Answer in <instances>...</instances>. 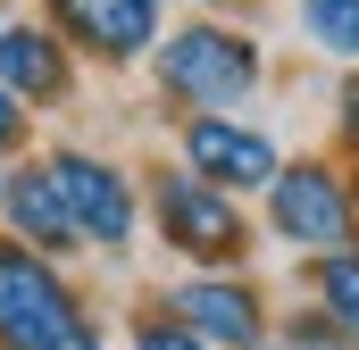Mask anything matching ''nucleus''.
Listing matches in <instances>:
<instances>
[{
  "mask_svg": "<svg viewBox=\"0 0 359 350\" xmlns=\"http://www.w3.org/2000/svg\"><path fill=\"white\" fill-rule=\"evenodd\" d=\"M0 350H100L84 300L25 242H0Z\"/></svg>",
  "mask_w": 359,
  "mask_h": 350,
  "instance_id": "1",
  "label": "nucleus"
},
{
  "mask_svg": "<svg viewBox=\"0 0 359 350\" xmlns=\"http://www.w3.org/2000/svg\"><path fill=\"white\" fill-rule=\"evenodd\" d=\"M159 84H168V100L201 108V117H226L234 100H251V84H259V42L201 17V25H184V34L159 42Z\"/></svg>",
  "mask_w": 359,
  "mask_h": 350,
  "instance_id": "2",
  "label": "nucleus"
},
{
  "mask_svg": "<svg viewBox=\"0 0 359 350\" xmlns=\"http://www.w3.org/2000/svg\"><path fill=\"white\" fill-rule=\"evenodd\" d=\"M268 234L292 242V251H351L359 234V209H351V183L326 167V159H284L268 183Z\"/></svg>",
  "mask_w": 359,
  "mask_h": 350,
  "instance_id": "3",
  "label": "nucleus"
},
{
  "mask_svg": "<svg viewBox=\"0 0 359 350\" xmlns=\"http://www.w3.org/2000/svg\"><path fill=\"white\" fill-rule=\"evenodd\" d=\"M151 209H159V234L176 242L184 259H201V267H234L243 251H251V225H243L234 192L201 183L192 167H159V183H151Z\"/></svg>",
  "mask_w": 359,
  "mask_h": 350,
  "instance_id": "4",
  "label": "nucleus"
},
{
  "mask_svg": "<svg viewBox=\"0 0 359 350\" xmlns=\"http://www.w3.org/2000/svg\"><path fill=\"white\" fill-rule=\"evenodd\" d=\"M50 175H59L84 242H100V251H126L134 242V183H126V167H109L92 150H50Z\"/></svg>",
  "mask_w": 359,
  "mask_h": 350,
  "instance_id": "5",
  "label": "nucleus"
},
{
  "mask_svg": "<svg viewBox=\"0 0 359 350\" xmlns=\"http://www.w3.org/2000/svg\"><path fill=\"white\" fill-rule=\"evenodd\" d=\"M184 167L201 175V183H217V192H268L276 183V142L259 125H234V117H192L184 125Z\"/></svg>",
  "mask_w": 359,
  "mask_h": 350,
  "instance_id": "6",
  "label": "nucleus"
},
{
  "mask_svg": "<svg viewBox=\"0 0 359 350\" xmlns=\"http://www.w3.org/2000/svg\"><path fill=\"white\" fill-rule=\"evenodd\" d=\"M159 8L168 0H50L59 34L76 50H92V59H109V67H126V59H142V50L168 42L159 34Z\"/></svg>",
  "mask_w": 359,
  "mask_h": 350,
  "instance_id": "7",
  "label": "nucleus"
},
{
  "mask_svg": "<svg viewBox=\"0 0 359 350\" xmlns=\"http://www.w3.org/2000/svg\"><path fill=\"white\" fill-rule=\"evenodd\" d=\"M168 317L192 326L209 350H251L259 334H268L259 292H251V284H226V275H192V284H176V292H168Z\"/></svg>",
  "mask_w": 359,
  "mask_h": 350,
  "instance_id": "8",
  "label": "nucleus"
},
{
  "mask_svg": "<svg viewBox=\"0 0 359 350\" xmlns=\"http://www.w3.org/2000/svg\"><path fill=\"white\" fill-rule=\"evenodd\" d=\"M0 209H8V234H17L25 251H76V242H84V234H76V209H67V192H59V175H50V159L8 175V183H0Z\"/></svg>",
  "mask_w": 359,
  "mask_h": 350,
  "instance_id": "9",
  "label": "nucleus"
},
{
  "mask_svg": "<svg viewBox=\"0 0 359 350\" xmlns=\"http://www.w3.org/2000/svg\"><path fill=\"white\" fill-rule=\"evenodd\" d=\"M0 84L17 92L25 108H59V100L76 92V67H67L59 34H42V25H0Z\"/></svg>",
  "mask_w": 359,
  "mask_h": 350,
  "instance_id": "10",
  "label": "nucleus"
},
{
  "mask_svg": "<svg viewBox=\"0 0 359 350\" xmlns=\"http://www.w3.org/2000/svg\"><path fill=\"white\" fill-rule=\"evenodd\" d=\"M309 284H318V309H326L343 334H359V251H326Z\"/></svg>",
  "mask_w": 359,
  "mask_h": 350,
  "instance_id": "11",
  "label": "nucleus"
},
{
  "mask_svg": "<svg viewBox=\"0 0 359 350\" xmlns=\"http://www.w3.org/2000/svg\"><path fill=\"white\" fill-rule=\"evenodd\" d=\"M301 34L359 67V0H301Z\"/></svg>",
  "mask_w": 359,
  "mask_h": 350,
  "instance_id": "12",
  "label": "nucleus"
},
{
  "mask_svg": "<svg viewBox=\"0 0 359 350\" xmlns=\"http://www.w3.org/2000/svg\"><path fill=\"white\" fill-rule=\"evenodd\" d=\"M359 334H343L326 309H292V326H284V350H351Z\"/></svg>",
  "mask_w": 359,
  "mask_h": 350,
  "instance_id": "13",
  "label": "nucleus"
},
{
  "mask_svg": "<svg viewBox=\"0 0 359 350\" xmlns=\"http://www.w3.org/2000/svg\"><path fill=\"white\" fill-rule=\"evenodd\" d=\"M134 350H209L192 326H176V317H142L134 326Z\"/></svg>",
  "mask_w": 359,
  "mask_h": 350,
  "instance_id": "14",
  "label": "nucleus"
},
{
  "mask_svg": "<svg viewBox=\"0 0 359 350\" xmlns=\"http://www.w3.org/2000/svg\"><path fill=\"white\" fill-rule=\"evenodd\" d=\"M17 142H25V100L0 84V150H17Z\"/></svg>",
  "mask_w": 359,
  "mask_h": 350,
  "instance_id": "15",
  "label": "nucleus"
},
{
  "mask_svg": "<svg viewBox=\"0 0 359 350\" xmlns=\"http://www.w3.org/2000/svg\"><path fill=\"white\" fill-rule=\"evenodd\" d=\"M334 108H343V142H351V150H359V76H351V84H343V100H334Z\"/></svg>",
  "mask_w": 359,
  "mask_h": 350,
  "instance_id": "16",
  "label": "nucleus"
},
{
  "mask_svg": "<svg viewBox=\"0 0 359 350\" xmlns=\"http://www.w3.org/2000/svg\"><path fill=\"white\" fill-rule=\"evenodd\" d=\"M209 8H226V0H209Z\"/></svg>",
  "mask_w": 359,
  "mask_h": 350,
  "instance_id": "17",
  "label": "nucleus"
},
{
  "mask_svg": "<svg viewBox=\"0 0 359 350\" xmlns=\"http://www.w3.org/2000/svg\"><path fill=\"white\" fill-rule=\"evenodd\" d=\"M251 350H268V342H251Z\"/></svg>",
  "mask_w": 359,
  "mask_h": 350,
  "instance_id": "18",
  "label": "nucleus"
},
{
  "mask_svg": "<svg viewBox=\"0 0 359 350\" xmlns=\"http://www.w3.org/2000/svg\"><path fill=\"white\" fill-rule=\"evenodd\" d=\"M0 183H8V175H0Z\"/></svg>",
  "mask_w": 359,
  "mask_h": 350,
  "instance_id": "19",
  "label": "nucleus"
},
{
  "mask_svg": "<svg viewBox=\"0 0 359 350\" xmlns=\"http://www.w3.org/2000/svg\"><path fill=\"white\" fill-rule=\"evenodd\" d=\"M0 25H8V17H0Z\"/></svg>",
  "mask_w": 359,
  "mask_h": 350,
  "instance_id": "20",
  "label": "nucleus"
}]
</instances>
